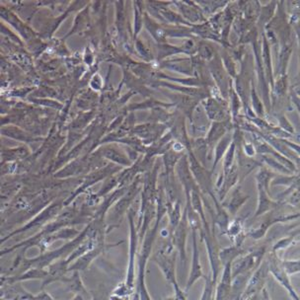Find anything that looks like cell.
I'll list each match as a JSON object with an SVG mask.
<instances>
[{
  "instance_id": "cell-1",
  "label": "cell",
  "mask_w": 300,
  "mask_h": 300,
  "mask_svg": "<svg viewBox=\"0 0 300 300\" xmlns=\"http://www.w3.org/2000/svg\"><path fill=\"white\" fill-rule=\"evenodd\" d=\"M267 262H268V266H269V272H271L280 284L287 289V291L290 293V295L294 299H298V296L295 294V291L293 290V288L290 284L287 274L283 271V269L280 266V262H278L277 258L274 255H271L270 259H268Z\"/></svg>"
},
{
  "instance_id": "cell-2",
  "label": "cell",
  "mask_w": 300,
  "mask_h": 300,
  "mask_svg": "<svg viewBox=\"0 0 300 300\" xmlns=\"http://www.w3.org/2000/svg\"><path fill=\"white\" fill-rule=\"evenodd\" d=\"M280 266L287 275L296 274V273L299 272V262H298V260L282 261V262H280Z\"/></svg>"
}]
</instances>
